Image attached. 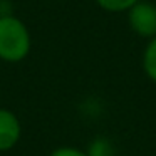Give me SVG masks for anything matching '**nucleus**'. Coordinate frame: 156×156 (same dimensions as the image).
Wrapping results in <instances>:
<instances>
[{"label": "nucleus", "mask_w": 156, "mask_h": 156, "mask_svg": "<svg viewBox=\"0 0 156 156\" xmlns=\"http://www.w3.org/2000/svg\"><path fill=\"white\" fill-rule=\"evenodd\" d=\"M49 156H89V154L84 151V149H81V148H74V146H61V148H55Z\"/></svg>", "instance_id": "7"}, {"label": "nucleus", "mask_w": 156, "mask_h": 156, "mask_svg": "<svg viewBox=\"0 0 156 156\" xmlns=\"http://www.w3.org/2000/svg\"><path fill=\"white\" fill-rule=\"evenodd\" d=\"M22 126L15 112L0 108V151H9L19 143Z\"/></svg>", "instance_id": "3"}, {"label": "nucleus", "mask_w": 156, "mask_h": 156, "mask_svg": "<svg viewBox=\"0 0 156 156\" xmlns=\"http://www.w3.org/2000/svg\"><path fill=\"white\" fill-rule=\"evenodd\" d=\"M141 66L146 77L156 84V35L153 39H149V42L146 44L144 51H143Z\"/></svg>", "instance_id": "4"}, {"label": "nucleus", "mask_w": 156, "mask_h": 156, "mask_svg": "<svg viewBox=\"0 0 156 156\" xmlns=\"http://www.w3.org/2000/svg\"><path fill=\"white\" fill-rule=\"evenodd\" d=\"M128 24L136 35L153 39L156 35V5L139 0L128 10Z\"/></svg>", "instance_id": "2"}, {"label": "nucleus", "mask_w": 156, "mask_h": 156, "mask_svg": "<svg viewBox=\"0 0 156 156\" xmlns=\"http://www.w3.org/2000/svg\"><path fill=\"white\" fill-rule=\"evenodd\" d=\"M30 52V34L25 24L12 15H0V59L20 62Z\"/></svg>", "instance_id": "1"}, {"label": "nucleus", "mask_w": 156, "mask_h": 156, "mask_svg": "<svg viewBox=\"0 0 156 156\" xmlns=\"http://www.w3.org/2000/svg\"><path fill=\"white\" fill-rule=\"evenodd\" d=\"M89 156H114V146L104 136H98L89 143L87 149H86Z\"/></svg>", "instance_id": "5"}, {"label": "nucleus", "mask_w": 156, "mask_h": 156, "mask_svg": "<svg viewBox=\"0 0 156 156\" xmlns=\"http://www.w3.org/2000/svg\"><path fill=\"white\" fill-rule=\"evenodd\" d=\"M139 0H96V4L106 12H128Z\"/></svg>", "instance_id": "6"}]
</instances>
